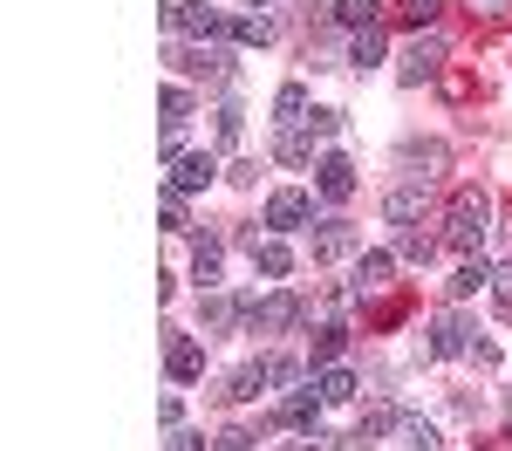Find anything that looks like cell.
Here are the masks:
<instances>
[{"label":"cell","instance_id":"6da1fadb","mask_svg":"<svg viewBox=\"0 0 512 451\" xmlns=\"http://www.w3.org/2000/svg\"><path fill=\"white\" fill-rule=\"evenodd\" d=\"M485 233H492V199H485L478 185H465V192H451V205H444V246L472 260L478 246H485Z\"/></svg>","mask_w":512,"mask_h":451},{"label":"cell","instance_id":"7a4b0ae2","mask_svg":"<svg viewBox=\"0 0 512 451\" xmlns=\"http://www.w3.org/2000/svg\"><path fill=\"white\" fill-rule=\"evenodd\" d=\"M274 383H301V363H287V356H260V363H239L233 383H226V404H253L260 390H274Z\"/></svg>","mask_w":512,"mask_h":451},{"label":"cell","instance_id":"3957f363","mask_svg":"<svg viewBox=\"0 0 512 451\" xmlns=\"http://www.w3.org/2000/svg\"><path fill=\"white\" fill-rule=\"evenodd\" d=\"M171 62H178L185 76L233 82V48H226V41H171Z\"/></svg>","mask_w":512,"mask_h":451},{"label":"cell","instance_id":"277c9868","mask_svg":"<svg viewBox=\"0 0 512 451\" xmlns=\"http://www.w3.org/2000/svg\"><path fill=\"white\" fill-rule=\"evenodd\" d=\"M308 219H315V192H301V185L267 192V212H260V226H267V233H301Z\"/></svg>","mask_w":512,"mask_h":451},{"label":"cell","instance_id":"5b68a950","mask_svg":"<svg viewBox=\"0 0 512 451\" xmlns=\"http://www.w3.org/2000/svg\"><path fill=\"white\" fill-rule=\"evenodd\" d=\"M431 356H478V363H492V342H478V328L465 315H437L431 322Z\"/></svg>","mask_w":512,"mask_h":451},{"label":"cell","instance_id":"8992f818","mask_svg":"<svg viewBox=\"0 0 512 451\" xmlns=\"http://www.w3.org/2000/svg\"><path fill=\"white\" fill-rule=\"evenodd\" d=\"M437 69H444V35H437V28H424V35L403 48V62H396V82H403V89H417V82H431Z\"/></svg>","mask_w":512,"mask_h":451},{"label":"cell","instance_id":"52a82bcc","mask_svg":"<svg viewBox=\"0 0 512 451\" xmlns=\"http://www.w3.org/2000/svg\"><path fill=\"white\" fill-rule=\"evenodd\" d=\"M239 246H246L253 274H267V281H287V274H294V253H287L280 233H239Z\"/></svg>","mask_w":512,"mask_h":451},{"label":"cell","instance_id":"ba28073f","mask_svg":"<svg viewBox=\"0 0 512 451\" xmlns=\"http://www.w3.org/2000/svg\"><path fill=\"white\" fill-rule=\"evenodd\" d=\"M315 192L328 205L355 199V164H349V151H321V158H315Z\"/></svg>","mask_w":512,"mask_h":451},{"label":"cell","instance_id":"9c48e42d","mask_svg":"<svg viewBox=\"0 0 512 451\" xmlns=\"http://www.w3.org/2000/svg\"><path fill=\"white\" fill-rule=\"evenodd\" d=\"M390 274H396V253H355L349 294L355 301H376V294H390Z\"/></svg>","mask_w":512,"mask_h":451},{"label":"cell","instance_id":"30bf717a","mask_svg":"<svg viewBox=\"0 0 512 451\" xmlns=\"http://www.w3.org/2000/svg\"><path fill=\"white\" fill-rule=\"evenodd\" d=\"M301 315H308V308H301V294H287V287H274L267 301H253V328H260V335H287Z\"/></svg>","mask_w":512,"mask_h":451},{"label":"cell","instance_id":"8fae6325","mask_svg":"<svg viewBox=\"0 0 512 451\" xmlns=\"http://www.w3.org/2000/svg\"><path fill=\"white\" fill-rule=\"evenodd\" d=\"M233 322H253V301H233V294H219V287L198 294V328H205V335H226Z\"/></svg>","mask_w":512,"mask_h":451},{"label":"cell","instance_id":"7c38bea8","mask_svg":"<svg viewBox=\"0 0 512 451\" xmlns=\"http://www.w3.org/2000/svg\"><path fill=\"white\" fill-rule=\"evenodd\" d=\"M362 253V240H355L349 219H315V260L321 267H335V260H355Z\"/></svg>","mask_w":512,"mask_h":451},{"label":"cell","instance_id":"4fadbf2b","mask_svg":"<svg viewBox=\"0 0 512 451\" xmlns=\"http://www.w3.org/2000/svg\"><path fill=\"white\" fill-rule=\"evenodd\" d=\"M164 369H171V383H198L205 376V349H198V335H164Z\"/></svg>","mask_w":512,"mask_h":451},{"label":"cell","instance_id":"5bb4252c","mask_svg":"<svg viewBox=\"0 0 512 451\" xmlns=\"http://www.w3.org/2000/svg\"><path fill=\"white\" fill-rule=\"evenodd\" d=\"M212 178H219V158L212 151H178L171 158V185L178 192H212Z\"/></svg>","mask_w":512,"mask_h":451},{"label":"cell","instance_id":"9a60e30c","mask_svg":"<svg viewBox=\"0 0 512 451\" xmlns=\"http://www.w3.org/2000/svg\"><path fill=\"white\" fill-rule=\"evenodd\" d=\"M424 212H431V192H424L417 178H410V185H396L390 199H383V219H390V226H403V233H410Z\"/></svg>","mask_w":512,"mask_h":451},{"label":"cell","instance_id":"2e32d148","mask_svg":"<svg viewBox=\"0 0 512 451\" xmlns=\"http://www.w3.org/2000/svg\"><path fill=\"white\" fill-rule=\"evenodd\" d=\"M321 404H328V397H321V390H315V376H308V383H294V390L280 397V424H294V431H308Z\"/></svg>","mask_w":512,"mask_h":451},{"label":"cell","instance_id":"e0dca14e","mask_svg":"<svg viewBox=\"0 0 512 451\" xmlns=\"http://www.w3.org/2000/svg\"><path fill=\"white\" fill-rule=\"evenodd\" d=\"M342 356H349V328H342V322H321L315 342H308V369H335Z\"/></svg>","mask_w":512,"mask_h":451},{"label":"cell","instance_id":"ac0fdd59","mask_svg":"<svg viewBox=\"0 0 512 451\" xmlns=\"http://www.w3.org/2000/svg\"><path fill=\"white\" fill-rule=\"evenodd\" d=\"M219 260H226V253H219V240H212V233H198V246H192V281H198V294H212V287H219Z\"/></svg>","mask_w":512,"mask_h":451},{"label":"cell","instance_id":"d6986e66","mask_svg":"<svg viewBox=\"0 0 512 451\" xmlns=\"http://www.w3.org/2000/svg\"><path fill=\"white\" fill-rule=\"evenodd\" d=\"M478 287H492V267H485V260H465V267H458V274H451V281H444V294H451V301H472Z\"/></svg>","mask_w":512,"mask_h":451},{"label":"cell","instance_id":"ffe728a7","mask_svg":"<svg viewBox=\"0 0 512 451\" xmlns=\"http://www.w3.org/2000/svg\"><path fill=\"white\" fill-rule=\"evenodd\" d=\"M274 123H280V130L308 123V89H301V82H280V96H274Z\"/></svg>","mask_w":512,"mask_h":451},{"label":"cell","instance_id":"44dd1931","mask_svg":"<svg viewBox=\"0 0 512 451\" xmlns=\"http://www.w3.org/2000/svg\"><path fill=\"white\" fill-rule=\"evenodd\" d=\"M403 164H410L417 185H431L437 171H444V144H403Z\"/></svg>","mask_w":512,"mask_h":451},{"label":"cell","instance_id":"7402d4cb","mask_svg":"<svg viewBox=\"0 0 512 451\" xmlns=\"http://www.w3.org/2000/svg\"><path fill=\"white\" fill-rule=\"evenodd\" d=\"M315 390L328 397V404H349V397L362 390V383H355V369H342V363H335V369H315Z\"/></svg>","mask_w":512,"mask_h":451},{"label":"cell","instance_id":"603a6c76","mask_svg":"<svg viewBox=\"0 0 512 451\" xmlns=\"http://www.w3.org/2000/svg\"><path fill=\"white\" fill-rule=\"evenodd\" d=\"M383 48H390L383 28H355V35H349V62H355V69H376V62H383Z\"/></svg>","mask_w":512,"mask_h":451},{"label":"cell","instance_id":"cb8c5ba5","mask_svg":"<svg viewBox=\"0 0 512 451\" xmlns=\"http://www.w3.org/2000/svg\"><path fill=\"white\" fill-rule=\"evenodd\" d=\"M233 41L239 48H267L274 41V14H233Z\"/></svg>","mask_w":512,"mask_h":451},{"label":"cell","instance_id":"d4e9b609","mask_svg":"<svg viewBox=\"0 0 512 451\" xmlns=\"http://www.w3.org/2000/svg\"><path fill=\"white\" fill-rule=\"evenodd\" d=\"M444 246V233H424V226H410V233H396V253L403 260H417V267H431V253Z\"/></svg>","mask_w":512,"mask_h":451},{"label":"cell","instance_id":"484cf974","mask_svg":"<svg viewBox=\"0 0 512 451\" xmlns=\"http://www.w3.org/2000/svg\"><path fill=\"white\" fill-rule=\"evenodd\" d=\"M335 21H342V28H376V21H383V0H335Z\"/></svg>","mask_w":512,"mask_h":451},{"label":"cell","instance_id":"4316f807","mask_svg":"<svg viewBox=\"0 0 512 451\" xmlns=\"http://www.w3.org/2000/svg\"><path fill=\"white\" fill-rule=\"evenodd\" d=\"M437 14H444V0H396V21H403V28H417V35L437 28Z\"/></svg>","mask_w":512,"mask_h":451},{"label":"cell","instance_id":"83f0119b","mask_svg":"<svg viewBox=\"0 0 512 451\" xmlns=\"http://www.w3.org/2000/svg\"><path fill=\"white\" fill-rule=\"evenodd\" d=\"M158 219H164V233H192V212H185V192H178V185H164Z\"/></svg>","mask_w":512,"mask_h":451},{"label":"cell","instance_id":"f1b7e54d","mask_svg":"<svg viewBox=\"0 0 512 451\" xmlns=\"http://www.w3.org/2000/svg\"><path fill=\"white\" fill-rule=\"evenodd\" d=\"M465 14H472V28H506L512 0H465Z\"/></svg>","mask_w":512,"mask_h":451},{"label":"cell","instance_id":"f546056e","mask_svg":"<svg viewBox=\"0 0 512 451\" xmlns=\"http://www.w3.org/2000/svg\"><path fill=\"white\" fill-rule=\"evenodd\" d=\"M396 438H403L410 451H444V438H437L431 424H417V417H403V424H396Z\"/></svg>","mask_w":512,"mask_h":451},{"label":"cell","instance_id":"4dcf8cb0","mask_svg":"<svg viewBox=\"0 0 512 451\" xmlns=\"http://www.w3.org/2000/svg\"><path fill=\"white\" fill-rule=\"evenodd\" d=\"M335 130H342V110H308V137H315V144H328Z\"/></svg>","mask_w":512,"mask_h":451},{"label":"cell","instance_id":"1f68e13d","mask_svg":"<svg viewBox=\"0 0 512 451\" xmlns=\"http://www.w3.org/2000/svg\"><path fill=\"white\" fill-rule=\"evenodd\" d=\"M492 301H499V315L512 322V260H506V267H492Z\"/></svg>","mask_w":512,"mask_h":451},{"label":"cell","instance_id":"d6a6232c","mask_svg":"<svg viewBox=\"0 0 512 451\" xmlns=\"http://www.w3.org/2000/svg\"><path fill=\"white\" fill-rule=\"evenodd\" d=\"M219 144H226V151L239 144V103H233V96L219 103Z\"/></svg>","mask_w":512,"mask_h":451},{"label":"cell","instance_id":"836d02e7","mask_svg":"<svg viewBox=\"0 0 512 451\" xmlns=\"http://www.w3.org/2000/svg\"><path fill=\"white\" fill-rule=\"evenodd\" d=\"M212 451H253V431H246V424H226V431L212 438Z\"/></svg>","mask_w":512,"mask_h":451},{"label":"cell","instance_id":"e575fe53","mask_svg":"<svg viewBox=\"0 0 512 451\" xmlns=\"http://www.w3.org/2000/svg\"><path fill=\"white\" fill-rule=\"evenodd\" d=\"M212 445V438H205V431H185V424H178V431H171V451H205Z\"/></svg>","mask_w":512,"mask_h":451},{"label":"cell","instance_id":"d590c367","mask_svg":"<svg viewBox=\"0 0 512 451\" xmlns=\"http://www.w3.org/2000/svg\"><path fill=\"white\" fill-rule=\"evenodd\" d=\"M246 7H260V14H267V7H274V0H246Z\"/></svg>","mask_w":512,"mask_h":451},{"label":"cell","instance_id":"8d00e7d4","mask_svg":"<svg viewBox=\"0 0 512 451\" xmlns=\"http://www.w3.org/2000/svg\"><path fill=\"white\" fill-rule=\"evenodd\" d=\"M287 451H315V445H287Z\"/></svg>","mask_w":512,"mask_h":451}]
</instances>
